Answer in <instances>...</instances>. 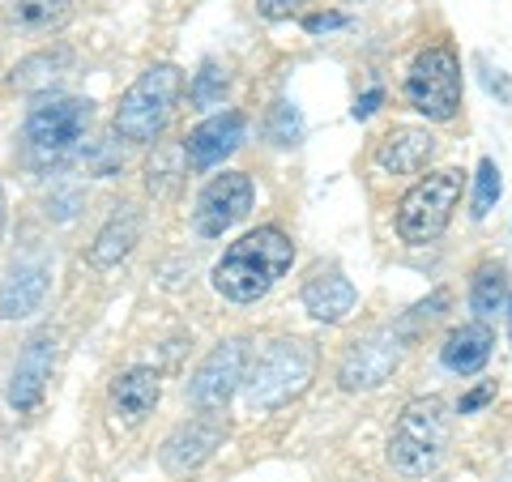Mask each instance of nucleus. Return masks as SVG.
Returning <instances> with one entry per match:
<instances>
[{"label":"nucleus","mask_w":512,"mask_h":482,"mask_svg":"<svg viewBox=\"0 0 512 482\" xmlns=\"http://www.w3.org/2000/svg\"><path fill=\"white\" fill-rule=\"evenodd\" d=\"M295 261V244L282 227H256L222 252L214 265V291L231 303H256L286 278Z\"/></svg>","instance_id":"obj_1"},{"label":"nucleus","mask_w":512,"mask_h":482,"mask_svg":"<svg viewBox=\"0 0 512 482\" xmlns=\"http://www.w3.org/2000/svg\"><path fill=\"white\" fill-rule=\"evenodd\" d=\"M94 103L77 99V94H52L30 107V116L22 124V163L30 171H52L64 158H73L82 150V141L90 133Z\"/></svg>","instance_id":"obj_2"},{"label":"nucleus","mask_w":512,"mask_h":482,"mask_svg":"<svg viewBox=\"0 0 512 482\" xmlns=\"http://www.w3.org/2000/svg\"><path fill=\"white\" fill-rule=\"evenodd\" d=\"M453 440V410L444 397H414L402 406L389 436V465L402 478H427Z\"/></svg>","instance_id":"obj_3"},{"label":"nucleus","mask_w":512,"mask_h":482,"mask_svg":"<svg viewBox=\"0 0 512 482\" xmlns=\"http://www.w3.org/2000/svg\"><path fill=\"white\" fill-rule=\"evenodd\" d=\"M180 94H184L180 64H150V69L120 94L116 120H111L116 137L133 141V146H154V141L163 137V128L171 124L175 107H180Z\"/></svg>","instance_id":"obj_4"},{"label":"nucleus","mask_w":512,"mask_h":482,"mask_svg":"<svg viewBox=\"0 0 512 482\" xmlns=\"http://www.w3.org/2000/svg\"><path fill=\"white\" fill-rule=\"evenodd\" d=\"M316 376V346L303 337H274L261 355L248 359L244 401L248 410H278L299 397Z\"/></svg>","instance_id":"obj_5"},{"label":"nucleus","mask_w":512,"mask_h":482,"mask_svg":"<svg viewBox=\"0 0 512 482\" xmlns=\"http://www.w3.org/2000/svg\"><path fill=\"white\" fill-rule=\"evenodd\" d=\"M461 197H466V171L461 167L423 175L402 197V205H397V235H402V244H414V248L436 244L448 231V222H453Z\"/></svg>","instance_id":"obj_6"},{"label":"nucleus","mask_w":512,"mask_h":482,"mask_svg":"<svg viewBox=\"0 0 512 482\" xmlns=\"http://www.w3.org/2000/svg\"><path fill=\"white\" fill-rule=\"evenodd\" d=\"M406 103L431 124H448L461 111V60L448 43L423 47L406 69Z\"/></svg>","instance_id":"obj_7"},{"label":"nucleus","mask_w":512,"mask_h":482,"mask_svg":"<svg viewBox=\"0 0 512 482\" xmlns=\"http://www.w3.org/2000/svg\"><path fill=\"white\" fill-rule=\"evenodd\" d=\"M410 333L402 325H380L372 333L355 337L346 346V355L338 363V384L346 393H372L384 380H393V372L402 367Z\"/></svg>","instance_id":"obj_8"},{"label":"nucleus","mask_w":512,"mask_h":482,"mask_svg":"<svg viewBox=\"0 0 512 482\" xmlns=\"http://www.w3.org/2000/svg\"><path fill=\"white\" fill-rule=\"evenodd\" d=\"M248 376V342L244 337H231V342H218L210 355L201 359V367L188 380V401L197 410H222L235 397V389Z\"/></svg>","instance_id":"obj_9"},{"label":"nucleus","mask_w":512,"mask_h":482,"mask_svg":"<svg viewBox=\"0 0 512 482\" xmlns=\"http://www.w3.org/2000/svg\"><path fill=\"white\" fill-rule=\"evenodd\" d=\"M222 440H227V419L214 414V410H201L163 440V448H158V465H163V474L184 478L192 470H201V465L222 448Z\"/></svg>","instance_id":"obj_10"},{"label":"nucleus","mask_w":512,"mask_h":482,"mask_svg":"<svg viewBox=\"0 0 512 482\" xmlns=\"http://www.w3.org/2000/svg\"><path fill=\"white\" fill-rule=\"evenodd\" d=\"M256 188L244 171H222L201 188L197 210H192V231L201 239H218L222 231H231L239 218H248Z\"/></svg>","instance_id":"obj_11"},{"label":"nucleus","mask_w":512,"mask_h":482,"mask_svg":"<svg viewBox=\"0 0 512 482\" xmlns=\"http://www.w3.org/2000/svg\"><path fill=\"white\" fill-rule=\"evenodd\" d=\"M244 133H248V120H244V111H235V107L205 116V120L184 137V158H188V167H192V171H214V167H222L239 146H244Z\"/></svg>","instance_id":"obj_12"},{"label":"nucleus","mask_w":512,"mask_h":482,"mask_svg":"<svg viewBox=\"0 0 512 482\" xmlns=\"http://www.w3.org/2000/svg\"><path fill=\"white\" fill-rule=\"evenodd\" d=\"M56 367V333L43 329L22 346L18 363H13V380H9V406L18 414H30L43 401V389L52 380Z\"/></svg>","instance_id":"obj_13"},{"label":"nucleus","mask_w":512,"mask_h":482,"mask_svg":"<svg viewBox=\"0 0 512 482\" xmlns=\"http://www.w3.org/2000/svg\"><path fill=\"white\" fill-rule=\"evenodd\" d=\"M47 291H52V265L43 256H18L9 265L5 282H0V316L5 320H26L43 308Z\"/></svg>","instance_id":"obj_14"},{"label":"nucleus","mask_w":512,"mask_h":482,"mask_svg":"<svg viewBox=\"0 0 512 482\" xmlns=\"http://www.w3.org/2000/svg\"><path fill=\"white\" fill-rule=\"evenodd\" d=\"M436 133L431 128H419V124H397L389 133L380 137L376 146V167L384 175H419L431 158H436Z\"/></svg>","instance_id":"obj_15"},{"label":"nucleus","mask_w":512,"mask_h":482,"mask_svg":"<svg viewBox=\"0 0 512 482\" xmlns=\"http://www.w3.org/2000/svg\"><path fill=\"white\" fill-rule=\"evenodd\" d=\"M299 299H303V308H308V316L320 320V325H342V320L355 312L359 291L342 269H316L312 278L303 282Z\"/></svg>","instance_id":"obj_16"},{"label":"nucleus","mask_w":512,"mask_h":482,"mask_svg":"<svg viewBox=\"0 0 512 482\" xmlns=\"http://www.w3.org/2000/svg\"><path fill=\"white\" fill-rule=\"evenodd\" d=\"M141 227H146V218H141V210H137L133 201L116 205V214H111V218L103 222V231L94 235L86 261H90L94 269H116L124 256L141 244Z\"/></svg>","instance_id":"obj_17"},{"label":"nucleus","mask_w":512,"mask_h":482,"mask_svg":"<svg viewBox=\"0 0 512 482\" xmlns=\"http://www.w3.org/2000/svg\"><path fill=\"white\" fill-rule=\"evenodd\" d=\"M491 350H495V333L487 320H466V325L448 329L444 346H440V363L453 376H478L487 367Z\"/></svg>","instance_id":"obj_18"},{"label":"nucleus","mask_w":512,"mask_h":482,"mask_svg":"<svg viewBox=\"0 0 512 482\" xmlns=\"http://www.w3.org/2000/svg\"><path fill=\"white\" fill-rule=\"evenodd\" d=\"M73 69H77V56L64 43H52V47H43V52H30L26 60L13 64L9 69V90L47 94V90H56Z\"/></svg>","instance_id":"obj_19"},{"label":"nucleus","mask_w":512,"mask_h":482,"mask_svg":"<svg viewBox=\"0 0 512 482\" xmlns=\"http://www.w3.org/2000/svg\"><path fill=\"white\" fill-rule=\"evenodd\" d=\"M158 397H163V380H158L154 367H128L124 376L111 380V410H116L124 423L150 419Z\"/></svg>","instance_id":"obj_20"},{"label":"nucleus","mask_w":512,"mask_h":482,"mask_svg":"<svg viewBox=\"0 0 512 482\" xmlns=\"http://www.w3.org/2000/svg\"><path fill=\"white\" fill-rule=\"evenodd\" d=\"M5 22L22 35H60L73 22V0H9Z\"/></svg>","instance_id":"obj_21"},{"label":"nucleus","mask_w":512,"mask_h":482,"mask_svg":"<svg viewBox=\"0 0 512 482\" xmlns=\"http://www.w3.org/2000/svg\"><path fill=\"white\" fill-rule=\"evenodd\" d=\"M504 299H508V278H504V265H478L474 269V278H470V308L478 312V320H487L504 308Z\"/></svg>","instance_id":"obj_22"},{"label":"nucleus","mask_w":512,"mask_h":482,"mask_svg":"<svg viewBox=\"0 0 512 482\" xmlns=\"http://www.w3.org/2000/svg\"><path fill=\"white\" fill-rule=\"evenodd\" d=\"M227 86H231L227 69H222L218 60H205L201 69H197V77H192V86H188V99H192V107L210 111V107H218V103H222V94H227Z\"/></svg>","instance_id":"obj_23"},{"label":"nucleus","mask_w":512,"mask_h":482,"mask_svg":"<svg viewBox=\"0 0 512 482\" xmlns=\"http://www.w3.org/2000/svg\"><path fill=\"white\" fill-rule=\"evenodd\" d=\"M504 192V180H500V167H495V158H483L474 171V218H487L495 210V201H500Z\"/></svg>","instance_id":"obj_24"},{"label":"nucleus","mask_w":512,"mask_h":482,"mask_svg":"<svg viewBox=\"0 0 512 482\" xmlns=\"http://www.w3.org/2000/svg\"><path fill=\"white\" fill-rule=\"evenodd\" d=\"M265 133H269V141H274V146H282V150L299 146V141H303V116H299V107H291V103H274Z\"/></svg>","instance_id":"obj_25"},{"label":"nucleus","mask_w":512,"mask_h":482,"mask_svg":"<svg viewBox=\"0 0 512 482\" xmlns=\"http://www.w3.org/2000/svg\"><path fill=\"white\" fill-rule=\"evenodd\" d=\"M167 158H171V150H154V163H150V192H158V197H167V192H175V184H180V158L167 167Z\"/></svg>","instance_id":"obj_26"},{"label":"nucleus","mask_w":512,"mask_h":482,"mask_svg":"<svg viewBox=\"0 0 512 482\" xmlns=\"http://www.w3.org/2000/svg\"><path fill=\"white\" fill-rule=\"evenodd\" d=\"M303 5H312V0H256V9H261V18H269V22L291 18V13H299Z\"/></svg>","instance_id":"obj_27"},{"label":"nucleus","mask_w":512,"mask_h":482,"mask_svg":"<svg viewBox=\"0 0 512 482\" xmlns=\"http://www.w3.org/2000/svg\"><path fill=\"white\" fill-rule=\"evenodd\" d=\"M478 69H483V86H487L491 94H500L504 103H512V82H508V77H504L500 69H491V64H487L483 56H478Z\"/></svg>","instance_id":"obj_28"},{"label":"nucleus","mask_w":512,"mask_h":482,"mask_svg":"<svg viewBox=\"0 0 512 482\" xmlns=\"http://www.w3.org/2000/svg\"><path fill=\"white\" fill-rule=\"evenodd\" d=\"M491 397H495V384L487 380V384H478V389H474V393H466V397H461V401H457V414H474L478 406H487V401H491Z\"/></svg>","instance_id":"obj_29"},{"label":"nucleus","mask_w":512,"mask_h":482,"mask_svg":"<svg viewBox=\"0 0 512 482\" xmlns=\"http://www.w3.org/2000/svg\"><path fill=\"white\" fill-rule=\"evenodd\" d=\"M303 26H308L312 35H320V30H338V26H346V18H342V13H316V18H308Z\"/></svg>","instance_id":"obj_30"},{"label":"nucleus","mask_w":512,"mask_h":482,"mask_svg":"<svg viewBox=\"0 0 512 482\" xmlns=\"http://www.w3.org/2000/svg\"><path fill=\"white\" fill-rule=\"evenodd\" d=\"M380 99H384V94H380V90H367V94H363V99L355 103V120H367V116H372V111L380 107Z\"/></svg>","instance_id":"obj_31"},{"label":"nucleus","mask_w":512,"mask_h":482,"mask_svg":"<svg viewBox=\"0 0 512 482\" xmlns=\"http://www.w3.org/2000/svg\"><path fill=\"white\" fill-rule=\"evenodd\" d=\"M5 227H9V201H5V184H0V239H5Z\"/></svg>","instance_id":"obj_32"},{"label":"nucleus","mask_w":512,"mask_h":482,"mask_svg":"<svg viewBox=\"0 0 512 482\" xmlns=\"http://www.w3.org/2000/svg\"><path fill=\"white\" fill-rule=\"evenodd\" d=\"M504 312H508V337H512V291H508V299H504Z\"/></svg>","instance_id":"obj_33"}]
</instances>
